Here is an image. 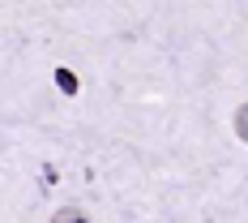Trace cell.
I'll return each instance as SVG.
<instances>
[{
	"label": "cell",
	"mask_w": 248,
	"mask_h": 223,
	"mask_svg": "<svg viewBox=\"0 0 248 223\" xmlns=\"http://www.w3.org/2000/svg\"><path fill=\"white\" fill-rule=\"evenodd\" d=\"M51 223H90V219H86L77 206H64V210H56V219H51Z\"/></svg>",
	"instance_id": "obj_1"
},
{
	"label": "cell",
	"mask_w": 248,
	"mask_h": 223,
	"mask_svg": "<svg viewBox=\"0 0 248 223\" xmlns=\"http://www.w3.org/2000/svg\"><path fill=\"white\" fill-rule=\"evenodd\" d=\"M56 86H60L64 95H77V77L69 73V69H56Z\"/></svg>",
	"instance_id": "obj_2"
},
{
	"label": "cell",
	"mask_w": 248,
	"mask_h": 223,
	"mask_svg": "<svg viewBox=\"0 0 248 223\" xmlns=\"http://www.w3.org/2000/svg\"><path fill=\"white\" fill-rule=\"evenodd\" d=\"M235 133H240V137L248 142V103L240 107V112H235Z\"/></svg>",
	"instance_id": "obj_3"
}]
</instances>
